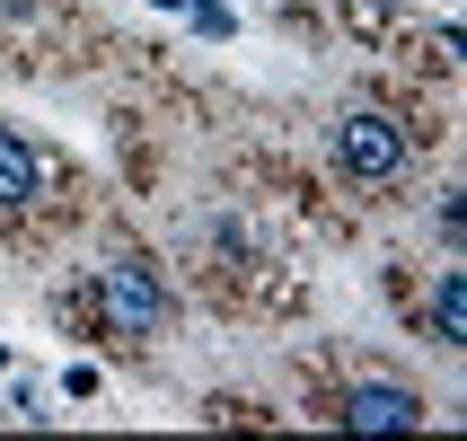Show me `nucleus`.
Instances as JSON below:
<instances>
[{
  "label": "nucleus",
  "mask_w": 467,
  "mask_h": 441,
  "mask_svg": "<svg viewBox=\"0 0 467 441\" xmlns=\"http://www.w3.org/2000/svg\"><path fill=\"white\" fill-rule=\"evenodd\" d=\"M98 318L115 327V336H159V318H168V291H159V274L141 257H115V265H98Z\"/></svg>",
  "instance_id": "2"
},
{
  "label": "nucleus",
  "mask_w": 467,
  "mask_h": 441,
  "mask_svg": "<svg viewBox=\"0 0 467 441\" xmlns=\"http://www.w3.org/2000/svg\"><path fill=\"white\" fill-rule=\"evenodd\" d=\"M344 424H353V433H415V424H423V397L406 389V380H353Z\"/></svg>",
  "instance_id": "3"
},
{
  "label": "nucleus",
  "mask_w": 467,
  "mask_h": 441,
  "mask_svg": "<svg viewBox=\"0 0 467 441\" xmlns=\"http://www.w3.org/2000/svg\"><path fill=\"white\" fill-rule=\"evenodd\" d=\"M432 336H441V344H467V274H459V265L432 283Z\"/></svg>",
  "instance_id": "5"
},
{
  "label": "nucleus",
  "mask_w": 467,
  "mask_h": 441,
  "mask_svg": "<svg viewBox=\"0 0 467 441\" xmlns=\"http://www.w3.org/2000/svg\"><path fill=\"white\" fill-rule=\"evenodd\" d=\"M336 9H344L353 26H362V36H370V26H389V9H397V0H336Z\"/></svg>",
  "instance_id": "6"
},
{
  "label": "nucleus",
  "mask_w": 467,
  "mask_h": 441,
  "mask_svg": "<svg viewBox=\"0 0 467 441\" xmlns=\"http://www.w3.org/2000/svg\"><path fill=\"white\" fill-rule=\"evenodd\" d=\"M336 168H344V177H362V185L406 177V124L379 115V106H344V124H336Z\"/></svg>",
  "instance_id": "1"
},
{
  "label": "nucleus",
  "mask_w": 467,
  "mask_h": 441,
  "mask_svg": "<svg viewBox=\"0 0 467 441\" xmlns=\"http://www.w3.org/2000/svg\"><path fill=\"white\" fill-rule=\"evenodd\" d=\"M36 194H45V159H36L18 132L0 124V212H26Z\"/></svg>",
  "instance_id": "4"
}]
</instances>
